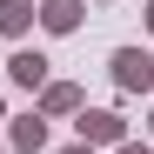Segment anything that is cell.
Returning <instances> with one entry per match:
<instances>
[{
	"label": "cell",
	"instance_id": "6da1fadb",
	"mask_svg": "<svg viewBox=\"0 0 154 154\" xmlns=\"http://www.w3.org/2000/svg\"><path fill=\"white\" fill-rule=\"evenodd\" d=\"M74 134H81L87 147H121V141H134L114 107H81V114H74Z\"/></svg>",
	"mask_w": 154,
	"mask_h": 154
},
{
	"label": "cell",
	"instance_id": "7a4b0ae2",
	"mask_svg": "<svg viewBox=\"0 0 154 154\" xmlns=\"http://www.w3.org/2000/svg\"><path fill=\"white\" fill-rule=\"evenodd\" d=\"M107 74H114L121 94H147V87H154V54H147V47H114Z\"/></svg>",
	"mask_w": 154,
	"mask_h": 154
},
{
	"label": "cell",
	"instance_id": "3957f363",
	"mask_svg": "<svg viewBox=\"0 0 154 154\" xmlns=\"http://www.w3.org/2000/svg\"><path fill=\"white\" fill-rule=\"evenodd\" d=\"M47 67H54V60H47L40 47H14V60H7V81H14V87H27V94H40L47 81H54Z\"/></svg>",
	"mask_w": 154,
	"mask_h": 154
},
{
	"label": "cell",
	"instance_id": "277c9868",
	"mask_svg": "<svg viewBox=\"0 0 154 154\" xmlns=\"http://www.w3.org/2000/svg\"><path fill=\"white\" fill-rule=\"evenodd\" d=\"M81 107H87V94L74 87V81H47V87H40V107H34V114H40V121H74Z\"/></svg>",
	"mask_w": 154,
	"mask_h": 154
},
{
	"label": "cell",
	"instance_id": "5b68a950",
	"mask_svg": "<svg viewBox=\"0 0 154 154\" xmlns=\"http://www.w3.org/2000/svg\"><path fill=\"white\" fill-rule=\"evenodd\" d=\"M81 14H87V0H40V7H34V27H47V34H74V27H81Z\"/></svg>",
	"mask_w": 154,
	"mask_h": 154
},
{
	"label": "cell",
	"instance_id": "8992f818",
	"mask_svg": "<svg viewBox=\"0 0 154 154\" xmlns=\"http://www.w3.org/2000/svg\"><path fill=\"white\" fill-rule=\"evenodd\" d=\"M7 147L14 154H47V121L40 114H14L7 121Z\"/></svg>",
	"mask_w": 154,
	"mask_h": 154
},
{
	"label": "cell",
	"instance_id": "52a82bcc",
	"mask_svg": "<svg viewBox=\"0 0 154 154\" xmlns=\"http://www.w3.org/2000/svg\"><path fill=\"white\" fill-rule=\"evenodd\" d=\"M0 34H7V40H27L34 34V0H0Z\"/></svg>",
	"mask_w": 154,
	"mask_h": 154
},
{
	"label": "cell",
	"instance_id": "ba28073f",
	"mask_svg": "<svg viewBox=\"0 0 154 154\" xmlns=\"http://www.w3.org/2000/svg\"><path fill=\"white\" fill-rule=\"evenodd\" d=\"M114 154H154V147H147V141H121Z\"/></svg>",
	"mask_w": 154,
	"mask_h": 154
},
{
	"label": "cell",
	"instance_id": "9c48e42d",
	"mask_svg": "<svg viewBox=\"0 0 154 154\" xmlns=\"http://www.w3.org/2000/svg\"><path fill=\"white\" fill-rule=\"evenodd\" d=\"M47 154H94V147H87V141H74V147H47Z\"/></svg>",
	"mask_w": 154,
	"mask_h": 154
},
{
	"label": "cell",
	"instance_id": "30bf717a",
	"mask_svg": "<svg viewBox=\"0 0 154 154\" xmlns=\"http://www.w3.org/2000/svg\"><path fill=\"white\" fill-rule=\"evenodd\" d=\"M147 34H154V0H147Z\"/></svg>",
	"mask_w": 154,
	"mask_h": 154
},
{
	"label": "cell",
	"instance_id": "8fae6325",
	"mask_svg": "<svg viewBox=\"0 0 154 154\" xmlns=\"http://www.w3.org/2000/svg\"><path fill=\"white\" fill-rule=\"evenodd\" d=\"M0 121H7V100H0Z\"/></svg>",
	"mask_w": 154,
	"mask_h": 154
},
{
	"label": "cell",
	"instance_id": "7c38bea8",
	"mask_svg": "<svg viewBox=\"0 0 154 154\" xmlns=\"http://www.w3.org/2000/svg\"><path fill=\"white\" fill-rule=\"evenodd\" d=\"M147 134H154V114H147Z\"/></svg>",
	"mask_w": 154,
	"mask_h": 154
},
{
	"label": "cell",
	"instance_id": "4fadbf2b",
	"mask_svg": "<svg viewBox=\"0 0 154 154\" xmlns=\"http://www.w3.org/2000/svg\"><path fill=\"white\" fill-rule=\"evenodd\" d=\"M0 154H7V141H0Z\"/></svg>",
	"mask_w": 154,
	"mask_h": 154
}]
</instances>
